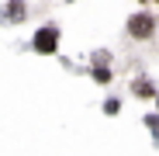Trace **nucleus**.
<instances>
[{
    "mask_svg": "<svg viewBox=\"0 0 159 156\" xmlns=\"http://www.w3.org/2000/svg\"><path fill=\"white\" fill-rule=\"evenodd\" d=\"M56 45H59V31L56 28H42L35 35V49L38 52H56Z\"/></svg>",
    "mask_w": 159,
    "mask_h": 156,
    "instance_id": "nucleus-2",
    "label": "nucleus"
},
{
    "mask_svg": "<svg viewBox=\"0 0 159 156\" xmlns=\"http://www.w3.org/2000/svg\"><path fill=\"white\" fill-rule=\"evenodd\" d=\"M156 90H152V83L149 80H139V97H152Z\"/></svg>",
    "mask_w": 159,
    "mask_h": 156,
    "instance_id": "nucleus-3",
    "label": "nucleus"
},
{
    "mask_svg": "<svg viewBox=\"0 0 159 156\" xmlns=\"http://www.w3.org/2000/svg\"><path fill=\"white\" fill-rule=\"evenodd\" d=\"M152 31H156V17H152V14H135V17H128V35L149 38Z\"/></svg>",
    "mask_w": 159,
    "mask_h": 156,
    "instance_id": "nucleus-1",
    "label": "nucleus"
},
{
    "mask_svg": "<svg viewBox=\"0 0 159 156\" xmlns=\"http://www.w3.org/2000/svg\"><path fill=\"white\" fill-rule=\"evenodd\" d=\"M93 76H97V80H111V73L104 69V66H97V69H93Z\"/></svg>",
    "mask_w": 159,
    "mask_h": 156,
    "instance_id": "nucleus-4",
    "label": "nucleus"
}]
</instances>
